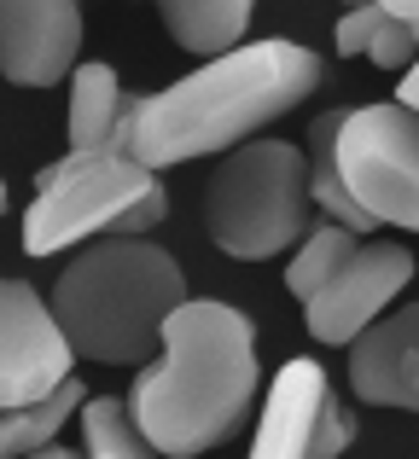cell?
Listing matches in <instances>:
<instances>
[{"instance_id": "cell-9", "label": "cell", "mask_w": 419, "mask_h": 459, "mask_svg": "<svg viewBox=\"0 0 419 459\" xmlns=\"http://www.w3.org/2000/svg\"><path fill=\"white\" fill-rule=\"evenodd\" d=\"M82 0H0V76L53 88L76 70Z\"/></svg>"}, {"instance_id": "cell-7", "label": "cell", "mask_w": 419, "mask_h": 459, "mask_svg": "<svg viewBox=\"0 0 419 459\" xmlns=\"http://www.w3.org/2000/svg\"><path fill=\"white\" fill-rule=\"evenodd\" d=\"M70 367H76V355H70L47 297L0 273V413L53 395L70 378Z\"/></svg>"}, {"instance_id": "cell-20", "label": "cell", "mask_w": 419, "mask_h": 459, "mask_svg": "<svg viewBox=\"0 0 419 459\" xmlns=\"http://www.w3.org/2000/svg\"><path fill=\"white\" fill-rule=\"evenodd\" d=\"M163 210H170V198H163V180H158V186H152L146 198H135V204H128V210H123V221H117L111 233H123V238H140L146 227H158V221H163Z\"/></svg>"}, {"instance_id": "cell-19", "label": "cell", "mask_w": 419, "mask_h": 459, "mask_svg": "<svg viewBox=\"0 0 419 459\" xmlns=\"http://www.w3.org/2000/svg\"><path fill=\"white\" fill-rule=\"evenodd\" d=\"M355 442V419L338 407V395H320V407H315V430H309V459H338L344 448Z\"/></svg>"}, {"instance_id": "cell-21", "label": "cell", "mask_w": 419, "mask_h": 459, "mask_svg": "<svg viewBox=\"0 0 419 459\" xmlns=\"http://www.w3.org/2000/svg\"><path fill=\"white\" fill-rule=\"evenodd\" d=\"M373 6L390 12L397 23H408V30H414V47H419V0H373Z\"/></svg>"}, {"instance_id": "cell-12", "label": "cell", "mask_w": 419, "mask_h": 459, "mask_svg": "<svg viewBox=\"0 0 419 459\" xmlns=\"http://www.w3.org/2000/svg\"><path fill=\"white\" fill-rule=\"evenodd\" d=\"M123 82L111 65H76L70 70V152H100V146H123Z\"/></svg>"}, {"instance_id": "cell-22", "label": "cell", "mask_w": 419, "mask_h": 459, "mask_svg": "<svg viewBox=\"0 0 419 459\" xmlns=\"http://www.w3.org/2000/svg\"><path fill=\"white\" fill-rule=\"evenodd\" d=\"M397 105H408V111H419V58L408 70H402V88H397Z\"/></svg>"}, {"instance_id": "cell-15", "label": "cell", "mask_w": 419, "mask_h": 459, "mask_svg": "<svg viewBox=\"0 0 419 459\" xmlns=\"http://www.w3.org/2000/svg\"><path fill=\"white\" fill-rule=\"evenodd\" d=\"M82 402H88L82 378H65L53 395H41V402L6 407V413H0V459H30V454H41L47 442L65 430V419L76 413Z\"/></svg>"}, {"instance_id": "cell-16", "label": "cell", "mask_w": 419, "mask_h": 459, "mask_svg": "<svg viewBox=\"0 0 419 459\" xmlns=\"http://www.w3.org/2000/svg\"><path fill=\"white\" fill-rule=\"evenodd\" d=\"M338 53H344V58L367 53L379 70H408L414 58H419V47H414V30H408V23H397L390 12H379V6H350V12L338 18Z\"/></svg>"}, {"instance_id": "cell-11", "label": "cell", "mask_w": 419, "mask_h": 459, "mask_svg": "<svg viewBox=\"0 0 419 459\" xmlns=\"http://www.w3.org/2000/svg\"><path fill=\"white\" fill-rule=\"evenodd\" d=\"M327 395V372L320 360L297 355L280 367V378L268 384L262 402V425L250 442V459H309V430H315V407Z\"/></svg>"}, {"instance_id": "cell-1", "label": "cell", "mask_w": 419, "mask_h": 459, "mask_svg": "<svg viewBox=\"0 0 419 459\" xmlns=\"http://www.w3.org/2000/svg\"><path fill=\"white\" fill-rule=\"evenodd\" d=\"M320 82V58L297 41H239L233 53L205 58L193 76L170 82L163 93H128L123 134L128 157L152 175L170 163L245 146L257 128L309 100Z\"/></svg>"}, {"instance_id": "cell-24", "label": "cell", "mask_w": 419, "mask_h": 459, "mask_svg": "<svg viewBox=\"0 0 419 459\" xmlns=\"http://www.w3.org/2000/svg\"><path fill=\"white\" fill-rule=\"evenodd\" d=\"M0 204H6V180H0Z\"/></svg>"}, {"instance_id": "cell-17", "label": "cell", "mask_w": 419, "mask_h": 459, "mask_svg": "<svg viewBox=\"0 0 419 459\" xmlns=\"http://www.w3.org/2000/svg\"><path fill=\"white\" fill-rule=\"evenodd\" d=\"M355 245H362V238H355L350 227H338V221L309 227L303 245H297V256H292V268H285V291H292L297 303H309V297H315L320 285H327L332 273L355 256Z\"/></svg>"}, {"instance_id": "cell-2", "label": "cell", "mask_w": 419, "mask_h": 459, "mask_svg": "<svg viewBox=\"0 0 419 459\" xmlns=\"http://www.w3.org/2000/svg\"><path fill=\"white\" fill-rule=\"evenodd\" d=\"M257 402V325L233 303H193L163 320V343L128 390V419L158 459L222 448Z\"/></svg>"}, {"instance_id": "cell-10", "label": "cell", "mask_w": 419, "mask_h": 459, "mask_svg": "<svg viewBox=\"0 0 419 459\" xmlns=\"http://www.w3.org/2000/svg\"><path fill=\"white\" fill-rule=\"evenodd\" d=\"M350 384L367 407L419 413V303L385 308L350 343Z\"/></svg>"}, {"instance_id": "cell-13", "label": "cell", "mask_w": 419, "mask_h": 459, "mask_svg": "<svg viewBox=\"0 0 419 459\" xmlns=\"http://www.w3.org/2000/svg\"><path fill=\"white\" fill-rule=\"evenodd\" d=\"M170 35L198 58H222L245 41L250 23V0H158Z\"/></svg>"}, {"instance_id": "cell-23", "label": "cell", "mask_w": 419, "mask_h": 459, "mask_svg": "<svg viewBox=\"0 0 419 459\" xmlns=\"http://www.w3.org/2000/svg\"><path fill=\"white\" fill-rule=\"evenodd\" d=\"M30 459H82V454H76V448H58V442H47V448L30 454Z\"/></svg>"}, {"instance_id": "cell-8", "label": "cell", "mask_w": 419, "mask_h": 459, "mask_svg": "<svg viewBox=\"0 0 419 459\" xmlns=\"http://www.w3.org/2000/svg\"><path fill=\"white\" fill-rule=\"evenodd\" d=\"M408 280H414V256L402 245H390V238L355 245V256L303 303V325L320 343H355V337L402 297Z\"/></svg>"}, {"instance_id": "cell-14", "label": "cell", "mask_w": 419, "mask_h": 459, "mask_svg": "<svg viewBox=\"0 0 419 459\" xmlns=\"http://www.w3.org/2000/svg\"><path fill=\"white\" fill-rule=\"evenodd\" d=\"M338 123H344V111H320L315 128H309V152H303V163H309V198H315L338 227L367 233V227H379V221L350 198V186H344V175H338Z\"/></svg>"}, {"instance_id": "cell-25", "label": "cell", "mask_w": 419, "mask_h": 459, "mask_svg": "<svg viewBox=\"0 0 419 459\" xmlns=\"http://www.w3.org/2000/svg\"><path fill=\"white\" fill-rule=\"evenodd\" d=\"M350 6H373V0H350Z\"/></svg>"}, {"instance_id": "cell-18", "label": "cell", "mask_w": 419, "mask_h": 459, "mask_svg": "<svg viewBox=\"0 0 419 459\" xmlns=\"http://www.w3.org/2000/svg\"><path fill=\"white\" fill-rule=\"evenodd\" d=\"M82 442H88V459H158L117 395H88L82 402Z\"/></svg>"}, {"instance_id": "cell-6", "label": "cell", "mask_w": 419, "mask_h": 459, "mask_svg": "<svg viewBox=\"0 0 419 459\" xmlns=\"http://www.w3.org/2000/svg\"><path fill=\"white\" fill-rule=\"evenodd\" d=\"M338 175L379 227L419 233V111L362 105L338 123Z\"/></svg>"}, {"instance_id": "cell-5", "label": "cell", "mask_w": 419, "mask_h": 459, "mask_svg": "<svg viewBox=\"0 0 419 459\" xmlns=\"http://www.w3.org/2000/svg\"><path fill=\"white\" fill-rule=\"evenodd\" d=\"M152 186H158V175L146 163H135L123 146L65 152L53 169H41L35 204L23 215V250L30 256H58L76 238L111 233L128 204L146 198Z\"/></svg>"}, {"instance_id": "cell-4", "label": "cell", "mask_w": 419, "mask_h": 459, "mask_svg": "<svg viewBox=\"0 0 419 459\" xmlns=\"http://www.w3.org/2000/svg\"><path fill=\"white\" fill-rule=\"evenodd\" d=\"M309 204L315 198H309L303 152L285 140H245L205 186V227L215 250L239 262H268L303 245Z\"/></svg>"}, {"instance_id": "cell-3", "label": "cell", "mask_w": 419, "mask_h": 459, "mask_svg": "<svg viewBox=\"0 0 419 459\" xmlns=\"http://www.w3.org/2000/svg\"><path fill=\"white\" fill-rule=\"evenodd\" d=\"M187 303V273L152 238L105 233L53 280V308L70 355L105 367H146L163 343V320Z\"/></svg>"}]
</instances>
